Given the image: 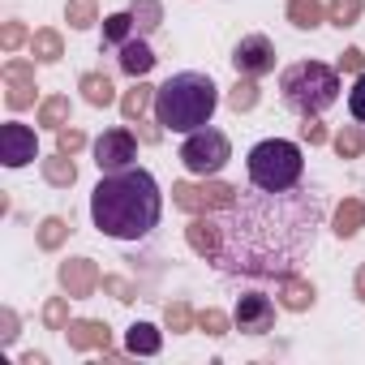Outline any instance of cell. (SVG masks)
Here are the masks:
<instances>
[{
    "label": "cell",
    "mask_w": 365,
    "mask_h": 365,
    "mask_svg": "<svg viewBox=\"0 0 365 365\" xmlns=\"http://www.w3.org/2000/svg\"><path fill=\"white\" fill-rule=\"evenodd\" d=\"M155 125L168 129V133H198L211 125L215 108H220V86L207 78V73H172L155 99Z\"/></svg>",
    "instance_id": "3957f363"
},
{
    "label": "cell",
    "mask_w": 365,
    "mask_h": 365,
    "mask_svg": "<svg viewBox=\"0 0 365 365\" xmlns=\"http://www.w3.org/2000/svg\"><path fill=\"white\" fill-rule=\"evenodd\" d=\"M361 297H365V271H361Z\"/></svg>",
    "instance_id": "8d00e7d4"
},
{
    "label": "cell",
    "mask_w": 365,
    "mask_h": 365,
    "mask_svg": "<svg viewBox=\"0 0 365 365\" xmlns=\"http://www.w3.org/2000/svg\"><path fill=\"white\" fill-rule=\"evenodd\" d=\"M163 215L159 180L146 168H120L103 172V180L91 194V220L103 237L116 241H142Z\"/></svg>",
    "instance_id": "7a4b0ae2"
},
{
    "label": "cell",
    "mask_w": 365,
    "mask_h": 365,
    "mask_svg": "<svg viewBox=\"0 0 365 365\" xmlns=\"http://www.w3.org/2000/svg\"><path fill=\"white\" fill-rule=\"evenodd\" d=\"M232 159V146L220 129H198L185 138V146H180V163H185L194 176H215L224 163Z\"/></svg>",
    "instance_id": "8992f818"
},
{
    "label": "cell",
    "mask_w": 365,
    "mask_h": 365,
    "mask_svg": "<svg viewBox=\"0 0 365 365\" xmlns=\"http://www.w3.org/2000/svg\"><path fill=\"white\" fill-rule=\"evenodd\" d=\"M82 91H86L91 103H112V82L99 78V73H86V78H82Z\"/></svg>",
    "instance_id": "ffe728a7"
},
{
    "label": "cell",
    "mask_w": 365,
    "mask_h": 365,
    "mask_svg": "<svg viewBox=\"0 0 365 365\" xmlns=\"http://www.w3.org/2000/svg\"><path fill=\"white\" fill-rule=\"evenodd\" d=\"M116 52H120V69H125L129 78H142V73H150V65H155V52L146 48L142 35H138V39H125Z\"/></svg>",
    "instance_id": "8fae6325"
},
{
    "label": "cell",
    "mask_w": 365,
    "mask_h": 365,
    "mask_svg": "<svg viewBox=\"0 0 365 365\" xmlns=\"http://www.w3.org/2000/svg\"><path fill=\"white\" fill-rule=\"evenodd\" d=\"M61 284H65L73 297H86V292L95 288V271H91V262H86V258L65 262V267H61Z\"/></svg>",
    "instance_id": "4fadbf2b"
},
{
    "label": "cell",
    "mask_w": 365,
    "mask_h": 365,
    "mask_svg": "<svg viewBox=\"0 0 365 365\" xmlns=\"http://www.w3.org/2000/svg\"><path fill=\"white\" fill-rule=\"evenodd\" d=\"M31 52H39V61H56V56H61V39H56L52 31H39V35L31 39Z\"/></svg>",
    "instance_id": "7402d4cb"
},
{
    "label": "cell",
    "mask_w": 365,
    "mask_h": 365,
    "mask_svg": "<svg viewBox=\"0 0 365 365\" xmlns=\"http://www.w3.org/2000/svg\"><path fill=\"white\" fill-rule=\"evenodd\" d=\"M292 26L301 31L318 26V0H292Z\"/></svg>",
    "instance_id": "44dd1931"
},
{
    "label": "cell",
    "mask_w": 365,
    "mask_h": 365,
    "mask_svg": "<svg viewBox=\"0 0 365 365\" xmlns=\"http://www.w3.org/2000/svg\"><path fill=\"white\" fill-rule=\"evenodd\" d=\"M232 65H237V73H245V78H267V73L275 69V43H271L267 35H245V39L232 48Z\"/></svg>",
    "instance_id": "52a82bcc"
},
{
    "label": "cell",
    "mask_w": 365,
    "mask_h": 365,
    "mask_svg": "<svg viewBox=\"0 0 365 365\" xmlns=\"http://www.w3.org/2000/svg\"><path fill=\"white\" fill-rule=\"evenodd\" d=\"M279 99L297 116H318V112H327L339 99V73L331 65H322V61H301V65L284 69Z\"/></svg>",
    "instance_id": "277c9868"
},
{
    "label": "cell",
    "mask_w": 365,
    "mask_h": 365,
    "mask_svg": "<svg viewBox=\"0 0 365 365\" xmlns=\"http://www.w3.org/2000/svg\"><path fill=\"white\" fill-rule=\"evenodd\" d=\"M65 112H69V99H48V103H43V112H39V120H43V125H52V129H61Z\"/></svg>",
    "instance_id": "cb8c5ba5"
},
{
    "label": "cell",
    "mask_w": 365,
    "mask_h": 365,
    "mask_svg": "<svg viewBox=\"0 0 365 365\" xmlns=\"http://www.w3.org/2000/svg\"><path fill=\"white\" fill-rule=\"evenodd\" d=\"M14 339H18V318L5 309V344H14Z\"/></svg>",
    "instance_id": "e575fe53"
},
{
    "label": "cell",
    "mask_w": 365,
    "mask_h": 365,
    "mask_svg": "<svg viewBox=\"0 0 365 365\" xmlns=\"http://www.w3.org/2000/svg\"><path fill=\"white\" fill-rule=\"evenodd\" d=\"M5 78H9V108H26V103H35V86L26 82L31 78V65H22V61H9L5 65Z\"/></svg>",
    "instance_id": "7c38bea8"
},
{
    "label": "cell",
    "mask_w": 365,
    "mask_h": 365,
    "mask_svg": "<svg viewBox=\"0 0 365 365\" xmlns=\"http://www.w3.org/2000/svg\"><path fill=\"white\" fill-rule=\"evenodd\" d=\"M262 202H241L232 220L220 224L224 245H220V267L241 271V275H288L305 245H314L318 228V198L305 194H267L258 190Z\"/></svg>",
    "instance_id": "6da1fadb"
},
{
    "label": "cell",
    "mask_w": 365,
    "mask_h": 365,
    "mask_svg": "<svg viewBox=\"0 0 365 365\" xmlns=\"http://www.w3.org/2000/svg\"><path fill=\"white\" fill-rule=\"evenodd\" d=\"M271 322H275V305H271V297H262V292H245V297L237 301V331H245V335H262V331H271Z\"/></svg>",
    "instance_id": "30bf717a"
},
{
    "label": "cell",
    "mask_w": 365,
    "mask_h": 365,
    "mask_svg": "<svg viewBox=\"0 0 365 365\" xmlns=\"http://www.w3.org/2000/svg\"><path fill=\"white\" fill-rule=\"evenodd\" d=\"M146 91H150V86H138V91L125 99V116H129V120H133V116H142V108H146Z\"/></svg>",
    "instance_id": "83f0119b"
},
{
    "label": "cell",
    "mask_w": 365,
    "mask_h": 365,
    "mask_svg": "<svg viewBox=\"0 0 365 365\" xmlns=\"http://www.w3.org/2000/svg\"><path fill=\"white\" fill-rule=\"evenodd\" d=\"M133 18H142V22H138V31L146 35V31H155V26H159V5H155V0H142V5H133Z\"/></svg>",
    "instance_id": "603a6c76"
},
{
    "label": "cell",
    "mask_w": 365,
    "mask_h": 365,
    "mask_svg": "<svg viewBox=\"0 0 365 365\" xmlns=\"http://www.w3.org/2000/svg\"><path fill=\"white\" fill-rule=\"evenodd\" d=\"M348 112L356 116V120H365V73L356 78V86L348 91Z\"/></svg>",
    "instance_id": "484cf974"
},
{
    "label": "cell",
    "mask_w": 365,
    "mask_h": 365,
    "mask_svg": "<svg viewBox=\"0 0 365 365\" xmlns=\"http://www.w3.org/2000/svg\"><path fill=\"white\" fill-rule=\"evenodd\" d=\"M190 241H194V250H202V254H220V245H224V232H220V224H207V220H198V224H194V232H190Z\"/></svg>",
    "instance_id": "2e32d148"
},
{
    "label": "cell",
    "mask_w": 365,
    "mask_h": 365,
    "mask_svg": "<svg viewBox=\"0 0 365 365\" xmlns=\"http://www.w3.org/2000/svg\"><path fill=\"white\" fill-rule=\"evenodd\" d=\"M78 146H82V133H78V129H61V150H65V155H73Z\"/></svg>",
    "instance_id": "d6a6232c"
},
{
    "label": "cell",
    "mask_w": 365,
    "mask_h": 365,
    "mask_svg": "<svg viewBox=\"0 0 365 365\" xmlns=\"http://www.w3.org/2000/svg\"><path fill=\"white\" fill-rule=\"evenodd\" d=\"M356 65H361V52H356V48H352V52H344V69H356Z\"/></svg>",
    "instance_id": "d590c367"
},
{
    "label": "cell",
    "mask_w": 365,
    "mask_h": 365,
    "mask_svg": "<svg viewBox=\"0 0 365 365\" xmlns=\"http://www.w3.org/2000/svg\"><path fill=\"white\" fill-rule=\"evenodd\" d=\"M61 237H65V224H61V220H48V224H43V232H39V245H48V250H52Z\"/></svg>",
    "instance_id": "f1b7e54d"
},
{
    "label": "cell",
    "mask_w": 365,
    "mask_h": 365,
    "mask_svg": "<svg viewBox=\"0 0 365 365\" xmlns=\"http://www.w3.org/2000/svg\"><path fill=\"white\" fill-rule=\"evenodd\" d=\"M254 99H258V95H254V86H250V82L232 91V108H254Z\"/></svg>",
    "instance_id": "4dcf8cb0"
},
{
    "label": "cell",
    "mask_w": 365,
    "mask_h": 365,
    "mask_svg": "<svg viewBox=\"0 0 365 365\" xmlns=\"http://www.w3.org/2000/svg\"><path fill=\"white\" fill-rule=\"evenodd\" d=\"M69 22L73 26H91L95 22V9L86 5V0H73V5H69Z\"/></svg>",
    "instance_id": "4316f807"
},
{
    "label": "cell",
    "mask_w": 365,
    "mask_h": 365,
    "mask_svg": "<svg viewBox=\"0 0 365 365\" xmlns=\"http://www.w3.org/2000/svg\"><path fill=\"white\" fill-rule=\"evenodd\" d=\"M22 39H26V31H22L18 22H9V26H5V48H18Z\"/></svg>",
    "instance_id": "836d02e7"
},
{
    "label": "cell",
    "mask_w": 365,
    "mask_h": 365,
    "mask_svg": "<svg viewBox=\"0 0 365 365\" xmlns=\"http://www.w3.org/2000/svg\"><path fill=\"white\" fill-rule=\"evenodd\" d=\"M172 194H176V202H180V207H198V198H194L198 190H190V185H180V190H172ZM232 194H237V190H228V185L207 190V198H211V202H232Z\"/></svg>",
    "instance_id": "ac0fdd59"
},
{
    "label": "cell",
    "mask_w": 365,
    "mask_h": 365,
    "mask_svg": "<svg viewBox=\"0 0 365 365\" xmlns=\"http://www.w3.org/2000/svg\"><path fill=\"white\" fill-rule=\"evenodd\" d=\"M133 159H138V146H133V133H129V129H108V133L95 142V163H99V172L133 168Z\"/></svg>",
    "instance_id": "ba28073f"
},
{
    "label": "cell",
    "mask_w": 365,
    "mask_h": 365,
    "mask_svg": "<svg viewBox=\"0 0 365 365\" xmlns=\"http://www.w3.org/2000/svg\"><path fill=\"white\" fill-rule=\"evenodd\" d=\"M356 224H361V207H356V202H348V207L339 211V228H335V232H339V237H352V232H356Z\"/></svg>",
    "instance_id": "d4e9b609"
},
{
    "label": "cell",
    "mask_w": 365,
    "mask_h": 365,
    "mask_svg": "<svg viewBox=\"0 0 365 365\" xmlns=\"http://www.w3.org/2000/svg\"><path fill=\"white\" fill-rule=\"evenodd\" d=\"M0 159H5V168H26L31 159H39V146H35V129L9 120L5 129H0Z\"/></svg>",
    "instance_id": "9c48e42d"
},
{
    "label": "cell",
    "mask_w": 365,
    "mask_h": 365,
    "mask_svg": "<svg viewBox=\"0 0 365 365\" xmlns=\"http://www.w3.org/2000/svg\"><path fill=\"white\" fill-rule=\"evenodd\" d=\"M245 172H250V185L254 190H267V194H284V190H297V180L305 172V159H301V146L288 142V138H267L250 150L245 159Z\"/></svg>",
    "instance_id": "5b68a950"
},
{
    "label": "cell",
    "mask_w": 365,
    "mask_h": 365,
    "mask_svg": "<svg viewBox=\"0 0 365 365\" xmlns=\"http://www.w3.org/2000/svg\"><path fill=\"white\" fill-rule=\"evenodd\" d=\"M65 331H69V344H73V348H95V344L108 348V327H103V322H73V327H65Z\"/></svg>",
    "instance_id": "5bb4252c"
},
{
    "label": "cell",
    "mask_w": 365,
    "mask_h": 365,
    "mask_svg": "<svg viewBox=\"0 0 365 365\" xmlns=\"http://www.w3.org/2000/svg\"><path fill=\"white\" fill-rule=\"evenodd\" d=\"M133 14H112L108 22H103V48H120L125 39H133Z\"/></svg>",
    "instance_id": "9a60e30c"
},
{
    "label": "cell",
    "mask_w": 365,
    "mask_h": 365,
    "mask_svg": "<svg viewBox=\"0 0 365 365\" xmlns=\"http://www.w3.org/2000/svg\"><path fill=\"white\" fill-rule=\"evenodd\" d=\"M356 5H361V0H335V5H331V14H335V26H348V18L356 14Z\"/></svg>",
    "instance_id": "f546056e"
},
{
    "label": "cell",
    "mask_w": 365,
    "mask_h": 365,
    "mask_svg": "<svg viewBox=\"0 0 365 365\" xmlns=\"http://www.w3.org/2000/svg\"><path fill=\"white\" fill-rule=\"evenodd\" d=\"M43 322H48V327H65V301H52V305L43 309Z\"/></svg>",
    "instance_id": "1f68e13d"
},
{
    "label": "cell",
    "mask_w": 365,
    "mask_h": 365,
    "mask_svg": "<svg viewBox=\"0 0 365 365\" xmlns=\"http://www.w3.org/2000/svg\"><path fill=\"white\" fill-rule=\"evenodd\" d=\"M43 172H48L52 185H73V176H78V172H73V163L65 159V150H61L56 159H48V163H43Z\"/></svg>",
    "instance_id": "d6986e66"
},
{
    "label": "cell",
    "mask_w": 365,
    "mask_h": 365,
    "mask_svg": "<svg viewBox=\"0 0 365 365\" xmlns=\"http://www.w3.org/2000/svg\"><path fill=\"white\" fill-rule=\"evenodd\" d=\"M129 352H142V356L159 352V331L150 322H133L129 327Z\"/></svg>",
    "instance_id": "e0dca14e"
}]
</instances>
